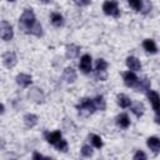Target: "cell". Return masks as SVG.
I'll return each instance as SVG.
<instances>
[{
	"mask_svg": "<svg viewBox=\"0 0 160 160\" xmlns=\"http://www.w3.org/2000/svg\"><path fill=\"white\" fill-rule=\"evenodd\" d=\"M76 108L79 110V114L82 115V116H89L96 110V108L94 105V101L91 99H82Z\"/></svg>",
	"mask_w": 160,
	"mask_h": 160,
	"instance_id": "1",
	"label": "cell"
},
{
	"mask_svg": "<svg viewBox=\"0 0 160 160\" xmlns=\"http://www.w3.org/2000/svg\"><path fill=\"white\" fill-rule=\"evenodd\" d=\"M35 21H36V19H35L34 11L31 9H25L20 18V24L22 25V28H25V30H28Z\"/></svg>",
	"mask_w": 160,
	"mask_h": 160,
	"instance_id": "2",
	"label": "cell"
},
{
	"mask_svg": "<svg viewBox=\"0 0 160 160\" xmlns=\"http://www.w3.org/2000/svg\"><path fill=\"white\" fill-rule=\"evenodd\" d=\"M102 10L106 15H110V16H114V18H119L120 15V11H119V8H118V2L115 0H109V1H105L104 5H102Z\"/></svg>",
	"mask_w": 160,
	"mask_h": 160,
	"instance_id": "3",
	"label": "cell"
},
{
	"mask_svg": "<svg viewBox=\"0 0 160 160\" xmlns=\"http://www.w3.org/2000/svg\"><path fill=\"white\" fill-rule=\"evenodd\" d=\"M14 35L12 26L8 21H1L0 22V38L5 41H9Z\"/></svg>",
	"mask_w": 160,
	"mask_h": 160,
	"instance_id": "4",
	"label": "cell"
},
{
	"mask_svg": "<svg viewBox=\"0 0 160 160\" xmlns=\"http://www.w3.org/2000/svg\"><path fill=\"white\" fill-rule=\"evenodd\" d=\"M106 69H108V62L104 59L96 60V76L99 80H105L106 79Z\"/></svg>",
	"mask_w": 160,
	"mask_h": 160,
	"instance_id": "5",
	"label": "cell"
},
{
	"mask_svg": "<svg viewBox=\"0 0 160 160\" xmlns=\"http://www.w3.org/2000/svg\"><path fill=\"white\" fill-rule=\"evenodd\" d=\"M16 61H18V59H16V55H15V52H12V51H8V52H5L4 55H2V62H4V65L6 66V68H14L15 65H16Z\"/></svg>",
	"mask_w": 160,
	"mask_h": 160,
	"instance_id": "6",
	"label": "cell"
},
{
	"mask_svg": "<svg viewBox=\"0 0 160 160\" xmlns=\"http://www.w3.org/2000/svg\"><path fill=\"white\" fill-rule=\"evenodd\" d=\"M79 66H80L82 72H85V74L90 72L91 71V56L88 55V54L82 55L81 59H80V65Z\"/></svg>",
	"mask_w": 160,
	"mask_h": 160,
	"instance_id": "7",
	"label": "cell"
},
{
	"mask_svg": "<svg viewBox=\"0 0 160 160\" xmlns=\"http://www.w3.org/2000/svg\"><path fill=\"white\" fill-rule=\"evenodd\" d=\"M124 82H125V85L126 86H130V88H134V86H136V84L139 82V79H138V76L134 74V72H131V71H128V72H124Z\"/></svg>",
	"mask_w": 160,
	"mask_h": 160,
	"instance_id": "8",
	"label": "cell"
},
{
	"mask_svg": "<svg viewBox=\"0 0 160 160\" xmlns=\"http://www.w3.org/2000/svg\"><path fill=\"white\" fill-rule=\"evenodd\" d=\"M148 96H149V100L156 112V115L159 114V94L155 91V90H149L148 92Z\"/></svg>",
	"mask_w": 160,
	"mask_h": 160,
	"instance_id": "9",
	"label": "cell"
},
{
	"mask_svg": "<svg viewBox=\"0 0 160 160\" xmlns=\"http://www.w3.org/2000/svg\"><path fill=\"white\" fill-rule=\"evenodd\" d=\"M31 76L30 75H28V74H19L18 76H16V82H18V85H20L21 88H26V86H29L30 84H31Z\"/></svg>",
	"mask_w": 160,
	"mask_h": 160,
	"instance_id": "10",
	"label": "cell"
},
{
	"mask_svg": "<svg viewBox=\"0 0 160 160\" xmlns=\"http://www.w3.org/2000/svg\"><path fill=\"white\" fill-rule=\"evenodd\" d=\"M126 65H128V68H129L130 70H132V71H138V70L141 69V64H140V61H139L135 56H129V58L126 59Z\"/></svg>",
	"mask_w": 160,
	"mask_h": 160,
	"instance_id": "11",
	"label": "cell"
},
{
	"mask_svg": "<svg viewBox=\"0 0 160 160\" xmlns=\"http://www.w3.org/2000/svg\"><path fill=\"white\" fill-rule=\"evenodd\" d=\"M79 52H80V48H79L78 45H75V44H70V45L66 46V56H68L69 59H74V58H76V56L79 55Z\"/></svg>",
	"mask_w": 160,
	"mask_h": 160,
	"instance_id": "12",
	"label": "cell"
},
{
	"mask_svg": "<svg viewBox=\"0 0 160 160\" xmlns=\"http://www.w3.org/2000/svg\"><path fill=\"white\" fill-rule=\"evenodd\" d=\"M62 78H64V80L68 81V82H74V81L76 80V72H75V70H74L72 68H66V69L64 70Z\"/></svg>",
	"mask_w": 160,
	"mask_h": 160,
	"instance_id": "13",
	"label": "cell"
},
{
	"mask_svg": "<svg viewBox=\"0 0 160 160\" xmlns=\"http://www.w3.org/2000/svg\"><path fill=\"white\" fill-rule=\"evenodd\" d=\"M142 46H144V49H145L148 52H150V54H155V52L158 51L156 44H155L154 40H151V39H146V40H144Z\"/></svg>",
	"mask_w": 160,
	"mask_h": 160,
	"instance_id": "14",
	"label": "cell"
},
{
	"mask_svg": "<svg viewBox=\"0 0 160 160\" xmlns=\"http://www.w3.org/2000/svg\"><path fill=\"white\" fill-rule=\"evenodd\" d=\"M60 139H61V132H60L59 130L52 131V132H50V134H46V141H48L49 144H51V145H55Z\"/></svg>",
	"mask_w": 160,
	"mask_h": 160,
	"instance_id": "15",
	"label": "cell"
},
{
	"mask_svg": "<svg viewBox=\"0 0 160 160\" xmlns=\"http://www.w3.org/2000/svg\"><path fill=\"white\" fill-rule=\"evenodd\" d=\"M146 144H148V146H149L152 151H155V152H158V151L160 150V140H159L156 136L149 138L148 141H146Z\"/></svg>",
	"mask_w": 160,
	"mask_h": 160,
	"instance_id": "16",
	"label": "cell"
},
{
	"mask_svg": "<svg viewBox=\"0 0 160 160\" xmlns=\"http://www.w3.org/2000/svg\"><path fill=\"white\" fill-rule=\"evenodd\" d=\"M24 122L28 128H34L38 124V116L34 114H26L24 116Z\"/></svg>",
	"mask_w": 160,
	"mask_h": 160,
	"instance_id": "17",
	"label": "cell"
},
{
	"mask_svg": "<svg viewBox=\"0 0 160 160\" xmlns=\"http://www.w3.org/2000/svg\"><path fill=\"white\" fill-rule=\"evenodd\" d=\"M116 124L120 126V128H124L126 129L129 125H130V119L126 114H120L118 118H116Z\"/></svg>",
	"mask_w": 160,
	"mask_h": 160,
	"instance_id": "18",
	"label": "cell"
},
{
	"mask_svg": "<svg viewBox=\"0 0 160 160\" xmlns=\"http://www.w3.org/2000/svg\"><path fill=\"white\" fill-rule=\"evenodd\" d=\"M144 110H145V108H144L142 102L136 101V102H134V104L131 105V111H132L138 118H140V116L144 114Z\"/></svg>",
	"mask_w": 160,
	"mask_h": 160,
	"instance_id": "19",
	"label": "cell"
},
{
	"mask_svg": "<svg viewBox=\"0 0 160 160\" xmlns=\"http://www.w3.org/2000/svg\"><path fill=\"white\" fill-rule=\"evenodd\" d=\"M118 104L121 108H129L131 105V100L125 94H120V95H118Z\"/></svg>",
	"mask_w": 160,
	"mask_h": 160,
	"instance_id": "20",
	"label": "cell"
},
{
	"mask_svg": "<svg viewBox=\"0 0 160 160\" xmlns=\"http://www.w3.org/2000/svg\"><path fill=\"white\" fill-rule=\"evenodd\" d=\"M51 22L55 26H62L64 25V18L59 12H52L51 14Z\"/></svg>",
	"mask_w": 160,
	"mask_h": 160,
	"instance_id": "21",
	"label": "cell"
},
{
	"mask_svg": "<svg viewBox=\"0 0 160 160\" xmlns=\"http://www.w3.org/2000/svg\"><path fill=\"white\" fill-rule=\"evenodd\" d=\"M41 25L38 22V21H35L29 29H28V32H30V34H32V35H36V36H40L41 35Z\"/></svg>",
	"mask_w": 160,
	"mask_h": 160,
	"instance_id": "22",
	"label": "cell"
},
{
	"mask_svg": "<svg viewBox=\"0 0 160 160\" xmlns=\"http://www.w3.org/2000/svg\"><path fill=\"white\" fill-rule=\"evenodd\" d=\"M92 101H94V105H95L96 109H99V110H105L106 104H105V100H104L102 96H96Z\"/></svg>",
	"mask_w": 160,
	"mask_h": 160,
	"instance_id": "23",
	"label": "cell"
},
{
	"mask_svg": "<svg viewBox=\"0 0 160 160\" xmlns=\"http://www.w3.org/2000/svg\"><path fill=\"white\" fill-rule=\"evenodd\" d=\"M128 2H129V5H130L134 10H136V11L142 10V1H141V0H128Z\"/></svg>",
	"mask_w": 160,
	"mask_h": 160,
	"instance_id": "24",
	"label": "cell"
},
{
	"mask_svg": "<svg viewBox=\"0 0 160 160\" xmlns=\"http://www.w3.org/2000/svg\"><path fill=\"white\" fill-rule=\"evenodd\" d=\"M90 139H91V142H92V145L95 146V148H98V149H100L101 146H102V140H101V138L99 136V135H91L90 136Z\"/></svg>",
	"mask_w": 160,
	"mask_h": 160,
	"instance_id": "25",
	"label": "cell"
},
{
	"mask_svg": "<svg viewBox=\"0 0 160 160\" xmlns=\"http://www.w3.org/2000/svg\"><path fill=\"white\" fill-rule=\"evenodd\" d=\"M55 146H56V149H58L59 151H62V152L68 151V142H66V140L60 139V140L55 144Z\"/></svg>",
	"mask_w": 160,
	"mask_h": 160,
	"instance_id": "26",
	"label": "cell"
},
{
	"mask_svg": "<svg viewBox=\"0 0 160 160\" xmlns=\"http://www.w3.org/2000/svg\"><path fill=\"white\" fill-rule=\"evenodd\" d=\"M81 154H82V156H85V158H90V156L92 155V149H91L89 145H82V148H81Z\"/></svg>",
	"mask_w": 160,
	"mask_h": 160,
	"instance_id": "27",
	"label": "cell"
},
{
	"mask_svg": "<svg viewBox=\"0 0 160 160\" xmlns=\"http://www.w3.org/2000/svg\"><path fill=\"white\" fill-rule=\"evenodd\" d=\"M150 89V81L148 80V79H144L142 81H141V84L139 85V91L141 90V91H144V90H149Z\"/></svg>",
	"mask_w": 160,
	"mask_h": 160,
	"instance_id": "28",
	"label": "cell"
},
{
	"mask_svg": "<svg viewBox=\"0 0 160 160\" xmlns=\"http://www.w3.org/2000/svg\"><path fill=\"white\" fill-rule=\"evenodd\" d=\"M139 159H142V160H145L146 159V155L142 152V151H136V154L134 155V160H139Z\"/></svg>",
	"mask_w": 160,
	"mask_h": 160,
	"instance_id": "29",
	"label": "cell"
},
{
	"mask_svg": "<svg viewBox=\"0 0 160 160\" xmlns=\"http://www.w3.org/2000/svg\"><path fill=\"white\" fill-rule=\"evenodd\" d=\"M149 9H151V4L146 0V1H145V10H144V12H148V11H149Z\"/></svg>",
	"mask_w": 160,
	"mask_h": 160,
	"instance_id": "30",
	"label": "cell"
},
{
	"mask_svg": "<svg viewBox=\"0 0 160 160\" xmlns=\"http://www.w3.org/2000/svg\"><path fill=\"white\" fill-rule=\"evenodd\" d=\"M41 158H44L41 154H38V152H35L34 155H32V159H41Z\"/></svg>",
	"mask_w": 160,
	"mask_h": 160,
	"instance_id": "31",
	"label": "cell"
},
{
	"mask_svg": "<svg viewBox=\"0 0 160 160\" xmlns=\"http://www.w3.org/2000/svg\"><path fill=\"white\" fill-rule=\"evenodd\" d=\"M4 109H5V108H4V105H2V104H0V114H4Z\"/></svg>",
	"mask_w": 160,
	"mask_h": 160,
	"instance_id": "32",
	"label": "cell"
},
{
	"mask_svg": "<svg viewBox=\"0 0 160 160\" xmlns=\"http://www.w3.org/2000/svg\"><path fill=\"white\" fill-rule=\"evenodd\" d=\"M9 1H15V0H9Z\"/></svg>",
	"mask_w": 160,
	"mask_h": 160,
	"instance_id": "33",
	"label": "cell"
},
{
	"mask_svg": "<svg viewBox=\"0 0 160 160\" xmlns=\"http://www.w3.org/2000/svg\"><path fill=\"white\" fill-rule=\"evenodd\" d=\"M44 1H48V0H44Z\"/></svg>",
	"mask_w": 160,
	"mask_h": 160,
	"instance_id": "34",
	"label": "cell"
}]
</instances>
